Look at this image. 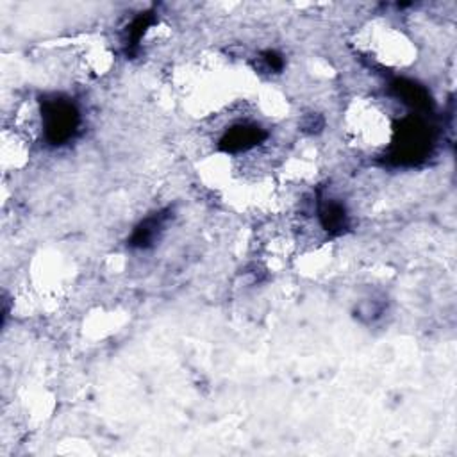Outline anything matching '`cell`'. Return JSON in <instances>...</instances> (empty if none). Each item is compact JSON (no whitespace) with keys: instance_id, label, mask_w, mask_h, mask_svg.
<instances>
[{"instance_id":"cell-1","label":"cell","mask_w":457,"mask_h":457,"mask_svg":"<svg viewBox=\"0 0 457 457\" xmlns=\"http://www.w3.org/2000/svg\"><path fill=\"white\" fill-rule=\"evenodd\" d=\"M42 117L47 138L56 145L70 139L77 129V124H79V115H77L74 105L68 100H61V98L45 102Z\"/></svg>"},{"instance_id":"cell-2","label":"cell","mask_w":457,"mask_h":457,"mask_svg":"<svg viewBox=\"0 0 457 457\" xmlns=\"http://www.w3.org/2000/svg\"><path fill=\"white\" fill-rule=\"evenodd\" d=\"M146 25H149V22H146L145 18H139V20H136V22H134L136 29H145ZM139 40H141V30H138V33H136L134 36H132V45H136V43H138Z\"/></svg>"}]
</instances>
